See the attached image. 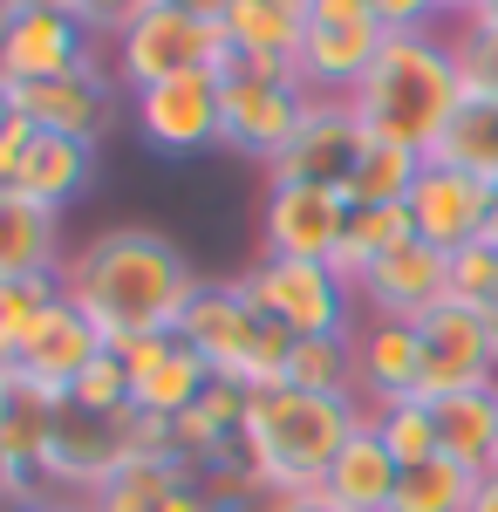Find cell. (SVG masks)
<instances>
[{
  "label": "cell",
  "instance_id": "cb8c5ba5",
  "mask_svg": "<svg viewBox=\"0 0 498 512\" xmlns=\"http://www.w3.org/2000/svg\"><path fill=\"white\" fill-rule=\"evenodd\" d=\"M89 178H96V151H89V144L35 130V151H28L21 178H14L7 192L35 198V205H48V212H62V205H76V198L89 192Z\"/></svg>",
  "mask_w": 498,
  "mask_h": 512
},
{
  "label": "cell",
  "instance_id": "f5cc1de1",
  "mask_svg": "<svg viewBox=\"0 0 498 512\" xmlns=\"http://www.w3.org/2000/svg\"><path fill=\"white\" fill-rule=\"evenodd\" d=\"M485 328H492V349H498V308H485Z\"/></svg>",
  "mask_w": 498,
  "mask_h": 512
},
{
  "label": "cell",
  "instance_id": "4dcf8cb0",
  "mask_svg": "<svg viewBox=\"0 0 498 512\" xmlns=\"http://www.w3.org/2000/svg\"><path fill=\"white\" fill-rule=\"evenodd\" d=\"M417 171H423L417 151L369 137V151H362L355 178H348V205H403V198H410V185H417Z\"/></svg>",
  "mask_w": 498,
  "mask_h": 512
},
{
  "label": "cell",
  "instance_id": "484cf974",
  "mask_svg": "<svg viewBox=\"0 0 498 512\" xmlns=\"http://www.w3.org/2000/svg\"><path fill=\"white\" fill-rule=\"evenodd\" d=\"M192 465L185 458H130L116 478H103L82 506L89 512H164V499L178 492V485H192Z\"/></svg>",
  "mask_w": 498,
  "mask_h": 512
},
{
  "label": "cell",
  "instance_id": "e575fe53",
  "mask_svg": "<svg viewBox=\"0 0 498 512\" xmlns=\"http://www.w3.org/2000/svg\"><path fill=\"white\" fill-rule=\"evenodd\" d=\"M451 301L464 308H498V246L492 239H471L451 253Z\"/></svg>",
  "mask_w": 498,
  "mask_h": 512
},
{
  "label": "cell",
  "instance_id": "4fadbf2b",
  "mask_svg": "<svg viewBox=\"0 0 498 512\" xmlns=\"http://www.w3.org/2000/svg\"><path fill=\"white\" fill-rule=\"evenodd\" d=\"M116 355H123V376H130V410L164 417V424H178L212 383L205 355L185 349L178 335H137V342H116Z\"/></svg>",
  "mask_w": 498,
  "mask_h": 512
},
{
  "label": "cell",
  "instance_id": "60d3db41",
  "mask_svg": "<svg viewBox=\"0 0 498 512\" xmlns=\"http://www.w3.org/2000/svg\"><path fill=\"white\" fill-rule=\"evenodd\" d=\"M307 21H376V0H314Z\"/></svg>",
  "mask_w": 498,
  "mask_h": 512
},
{
  "label": "cell",
  "instance_id": "7bdbcfd3",
  "mask_svg": "<svg viewBox=\"0 0 498 512\" xmlns=\"http://www.w3.org/2000/svg\"><path fill=\"white\" fill-rule=\"evenodd\" d=\"M14 512H89L82 499H62V492H41V499H28V506H14Z\"/></svg>",
  "mask_w": 498,
  "mask_h": 512
},
{
  "label": "cell",
  "instance_id": "603a6c76",
  "mask_svg": "<svg viewBox=\"0 0 498 512\" xmlns=\"http://www.w3.org/2000/svg\"><path fill=\"white\" fill-rule=\"evenodd\" d=\"M430 417H437V451H444V458H458L471 472H492L498 465V383L437 396Z\"/></svg>",
  "mask_w": 498,
  "mask_h": 512
},
{
  "label": "cell",
  "instance_id": "f6af8a7d",
  "mask_svg": "<svg viewBox=\"0 0 498 512\" xmlns=\"http://www.w3.org/2000/svg\"><path fill=\"white\" fill-rule=\"evenodd\" d=\"M28 7H62V14H76V0H0V14H28Z\"/></svg>",
  "mask_w": 498,
  "mask_h": 512
},
{
  "label": "cell",
  "instance_id": "ffe728a7",
  "mask_svg": "<svg viewBox=\"0 0 498 512\" xmlns=\"http://www.w3.org/2000/svg\"><path fill=\"white\" fill-rule=\"evenodd\" d=\"M219 35H226V55H232V62L301 76L307 14H294V7H273V0H226V7H219Z\"/></svg>",
  "mask_w": 498,
  "mask_h": 512
},
{
  "label": "cell",
  "instance_id": "816d5d0a",
  "mask_svg": "<svg viewBox=\"0 0 498 512\" xmlns=\"http://www.w3.org/2000/svg\"><path fill=\"white\" fill-rule=\"evenodd\" d=\"M7 390H14V369H0V410H7Z\"/></svg>",
  "mask_w": 498,
  "mask_h": 512
},
{
  "label": "cell",
  "instance_id": "b9f144b4",
  "mask_svg": "<svg viewBox=\"0 0 498 512\" xmlns=\"http://www.w3.org/2000/svg\"><path fill=\"white\" fill-rule=\"evenodd\" d=\"M267 512H342L328 492H280V499H267Z\"/></svg>",
  "mask_w": 498,
  "mask_h": 512
},
{
  "label": "cell",
  "instance_id": "9c48e42d",
  "mask_svg": "<svg viewBox=\"0 0 498 512\" xmlns=\"http://www.w3.org/2000/svg\"><path fill=\"white\" fill-rule=\"evenodd\" d=\"M362 151H369L362 117H355L348 103H321V96H314L301 130H294V144L267 164V185H328V192H348Z\"/></svg>",
  "mask_w": 498,
  "mask_h": 512
},
{
  "label": "cell",
  "instance_id": "e0dca14e",
  "mask_svg": "<svg viewBox=\"0 0 498 512\" xmlns=\"http://www.w3.org/2000/svg\"><path fill=\"white\" fill-rule=\"evenodd\" d=\"M362 315H383V321H423L437 301H451V253L423 246V239H403L389 260H376L362 287H355Z\"/></svg>",
  "mask_w": 498,
  "mask_h": 512
},
{
  "label": "cell",
  "instance_id": "f1b7e54d",
  "mask_svg": "<svg viewBox=\"0 0 498 512\" xmlns=\"http://www.w3.org/2000/svg\"><path fill=\"white\" fill-rule=\"evenodd\" d=\"M478 478H485V472H471V465H458V458H444V451H437V458H423V465L403 472L389 512H471Z\"/></svg>",
  "mask_w": 498,
  "mask_h": 512
},
{
  "label": "cell",
  "instance_id": "d590c367",
  "mask_svg": "<svg viewBox=\"0 0 498 512\" xmlns=\"http://www.w3.org/2000/svg\"><path fill=\"white\" fill-rule=\"evenodd\" d=\"M151 7H157V0H76V21H82V35H89V41H110V48H116V41L130 35Z\"/></svg>",
  "mask_w": 498,
  "mask_h": 512
},
{
  "label": "cell",
  "instance_id": "5bb4252c",
  "mask_svg": "<svg viewBox=\"0 0 498 512\" xmlns=\"http://www.w3.org/2000/svg\"><path fill=\"white\" fill-rule=\"evenodd\" d=\"M103 355H110L103 328H96V321H89L76 301L62 294V301H55V308L35 321V335L21 342V355H14V376H21V383H35V390H48V396H69L82 376L103 362Z\"/></svg>",
  "mask_w": 498,
  "mask_h": 512
},
{
  "label": "cell",
  "instance_id": "5b68a950",
  "mask_svg": "<svg viewBox=\"0 0 498 512\" xmlns=\"http://www.w3.org/2000/svg\"><path fill=\"white\" fill-rule=\"evenodd\" d=\"M110 69L130 96L151 89V82H171V76H219L226 69V35H219L212 14H198L192 0H157L151 14L110 48Z\"/></svg>",
  "mask_w": 498,
  "mask_h": 512
},
{
  "label": "cell",
  "instance_id": "d6a6232c",
  "mask_svg": "<svg viewBox=\"0 0 498 512\" xmlns=\"http://www.w3.org/2000/svg\"><path fill=\"white\" fill-rule=\"evenodd\" d=\"M55 301H62V274H48V280H14V287H0V369H14L21 342L35 335V321L48 315Z\"/></svg>",
  "mask_w": 498,
  "mask_h": 512
},
{
  "label": "cell",
  "instance_id": "f35d334b",
  "mask_svg": "<svg viewBox=\"0 0 498 512\" xmlns=\"http://www.w3.org/2000/svg\"><path fill=\"white\" fill-rule=\"evenodd\" d=\"M28 151H35V123H28V117H14L7 130H0V192H7V185L21 178Z\"/></svg>",
  "mask_w": 498,
  "mask_h": 512
},
{
  "label": "cell",
  "instance_id": "8fae6325",
  "mask_svg": "<svg viewBox=\"0 0 498 512\" xmlns=\"http://www.w3.org/2000/svg\"><path fill=\"white\" fill-rule=\"evenodd\" d=\"M96 62V41L82 35L76 14L62 7H28V14H0V82L28 89V82L76 76Z\"/></svg>",
  "mask_w": 498,
  "mask_h": 512
},
{
  "label": "cell",
  "instance_id": "8992f818",
  "mask_svg": "<svg viewBox=\"0 0 498 512\" xmlns=\"http://www.w3.org/2000/svg\"><path fill=\"white\" fill-rule=\"evenodd\" d=\"M232 287H239L273 328H287L294 342H301V335H348V328L362 321L355 287H348L328 260H273V253H260Z\"/></svg>",
  "mask_w": 498,
  "mask_h": 512
},
{
  "label": "cell",
  "instance_id": "83f0119b",
  "mask_svg": "<svg viewBox=\"0 0 498 512\" xmlns=\"http://www.w3.org/2000/svg\"><path fill=\"white\" fill-rule=\"evenodd\" d=\"M55 417H62V396H48V390H35V383H21V376H14L7 410H0V444H7V458H14L21 472L41 478L48 444H55Z\"/></svg>",
  "mask_w": 498,
  "mask_h": 512
},
{
  "label": "cell",
  "instance_id": "11a10c76",
  "mask_svg": "<svg viewBox=\"0 0 498 512\" xmlns=\"http://www.w3.org/2000/svg\"><path fill=\"white\" fill-rule=\"evenodd\" d=\"M492 472H498V465H492Z\"/></svg>",
  "mask_w": 498,
  "mask_h": 512
},
{
  "label": "cell",
  "instance_id": "ba28073f",
  "mask_svg": "<svg viewBox=\"0 0 498 512\" xmlns=\"http://www.w3.org/2000/svg\"><path fill=\"white\" fill-rule=\"evenodd\" d=\"M417 342H423V403L498 383V349H492V328H485V308L437 301L417 321Z\"/></svg>",
  "mask_w": 498,
  "mask_h": 512
},
{
  "label": "cell",
  "instance_id": "681fc988",
  "mask_svg": "<svg viewBox=\"0 0 498 512\" xmlns=\"http://www.w3.org/2000/svg\"><path fill=\"white\" fill-rule=\"evenodd\" d=\"M471 21H485V28H498V0H485V7H478Z\"/></svg>",
  "mask_w": 498,
  "mask_h": 512
},
{
  "label": "cell",
  "instance_id": "3957f363",
  "mask_svg": "<svg viewBox=\"0 0 498 512\" xmlns=\"http://www.w3.org/2000/svg\"><path fill=\"white\" fill-rule=\"evenodd\" d=\"M369 424V403L362 396H314V390H253L246 396V431L239 451L246 465L260 472L273 499L280 492H321L328 465L348 451V437Z\"/></svg>",
  "mask_w": 498,
  "mask_h": 512
},
{
  "label": "cell",
  "instance_id": "8d00e7d4",
  "mask_svg": "<svg viewBox=\"0 0 498 512\" xmlns=\"http://www.w3.org/2000/svg\"><path fill=\"white\" fill-rule=\"evenodd\" d=\"M69 403H82V410H130V376H123V355H103L89 376H82L76 390H69Z\"/></svg>",
  "mask_w": 498,
  "mask_h": 512
},
{
  "label": "cell",
  "instance_id": "2e32d148",
  "mask_svg": "<svg viewBox=\"0 0 498 512\" xmlns=\"http://www.w3.org/2000/svg\"><path fill=\"white\" fill-rule=\"evenodd\" d=\"M14 110L48 130V137H76V144H103L116 130V82L103 76V62H89L76 76H55V82H28L14 89Z\"/></svg>",
  "mask_w": 498,
  "mask_h": 512
},
{
  "label": "cell",
  "instance_id": "db71d44e",
  "mask_svg": "<svg viewBox=\"0 0 498 512\" xmlns=\"http://www.w3.org/2000/svg\"><path fill=\"white\" fill-rule=\"evenodd\" d=\"M273 7H294V14H307V7H314V0H273Z\"/></svg>",
  "mask_w": 498,
  "mask_h": 512
},
{
  "label": "cell",
  "instance_id": "7dc6e473",
  "mask_svg": "<svg viewBox=\"0 0 498 512\" xmlns=\"http://www.w3.org/2000/svg\"><path fill=\"white\" fill-rule=\"evenodd\" d=\"M14 117H21V110H14V82H0V130H7Z\"/></svg>",
  "mask_w": 498,
  "mask_h": 512
},
{
  "label": "cell",
  "instance_id": "f907efd6",
  "mask_svg": "<svg viewBox=\"0 0 498 512\" xmlns=\"http://www.w3.org/2000/svg\"><path fill=\"white\" fill-rule=\"evenodd\" d=\"M485 239L498 246V185H492V219H485Z\"/></svg>",
  "mask_w": 498,
  "mask_h": 512
},
{
  "label": "cell",
  "instance_id": "9a60e30c",
  "mask_svg": "<svg viewBox=\"0 0 498 512\" xmlns=\"http://www.w3.org/2000/svg\"><path fill=\"white\" fill-rule=\"evenodd\" d=\"M410 226H417L423 246L437 253H458L471 239H485V219H492V185L471 178V171H451V164H430L423 158L417 185H410Z\"/></svg>",
  "mask_w": 498,
  "mask_h": 512
},
{
  "label": "cell",
  "instance_id": "7a4b0ae2",
  "mask_svg": "<svg viewBox=\"0 0 498 512\" xmlns=\"http://www.w3.org/2000/svg\"><path fill=\"white\" fill-rule=\"evenodd\" d=\"M464 103V76L451 55V28H417V35H389L376 69L362 76V89L348 96V110L362 117L369 137L403 144L430 158V144L444 137V123Z\"/></svg>",
  "mask_w": 498,
  "mask_h": 512
},
{
  "label": "cell",
  "instance_id": "74e56055",
  "mask_svg": "<svg viewBox=\"0 0 498 512\" xmlns=\"http://www.w3.org/2000/svg\"><path fill=\"white\" fill-rule=\"evenodd\" d=\"M376 21L389 35H417V28H444V0H376Z\"/></svg>",
  "mask_w": 498,
  "mask_h": 512
},
{
  "label": "cell",
  "instance_id": "30bf717a",
  "mask_svg": "<svg viewBox=\"0 0 498 512\" xmlns=\"http://www.w3.org/2000/svg\"><path fill=\"white\" fill-rule=\"evenodd\" d=\"M130 117H137V137L164 151V158H198L212 144H226L219 130V76H171L151 82L130 96Z\"/></svg>",
  "mask_w": 498,
  "mask_h": 512
},
{
  "label": "cell",
  "instance_id": "7402d4cb",
  "mask_svg": "<svg viewBox=\"0 0 498 512\" xmlns=\"http://www.w3.org/2000/svg\"><path fill=\"white\" fill-rule=\"evenodd\" d=\"M396 485H403V465L389 458V444L376 437V424H362V431L348 437V451L328 465V478H321V492L342 512H389Z\"/></svg>",
  "mask_w": 498,
  "mask_h": 512
},
{
  "label": "cell",
  "instance_id": "c3c4849f",
  "mask_svg": "<svg viewBox=\"0 0 498 512\" xmlns=\"http://www.w3.org/2000/svg\"><path fill=\"white\" fill-rule=\"evenodd\" d=\"M212 512H267V499H226V506H212Z\"/></svg>",
  "mask_w": 498,
  "mask_h": 512
},
{
  "label": "cell",
  "instance_id": "bcb514c9",
  "mask_svg": "<svg viewBox=\"0 0 498 512\" xmlns=\"http://www.w3.org/2000/svg\"><path fill=\"white\" fill-rule=\"evenodd\" d=\"M478 7H485V0H444V21H451V28H458V21H471V14H478Z\"/></svg>",
  "mask_w": 498,
  "mask_h": 512
},
{
  "label": "cell",
  "instance_id": "ee69618b",
  "mask_svg": "<svg viewBox=\"0 0 498 512\" xmlns=\"http://www.w3.org/2000/svg\"><path fill=\"white\" fill-rule=\"evenodd\" d=\"M471 512H498V472L478 478V499H471Z\"/></svg>",
  "mask_w": 498,
  "mask_h": 512
},
{
  "label": "cell",
  "instance_id": "7c38bea8",
  "mask_svg": "<svg viewBox=\"0 0 498 512\" xmlns=\"http://www.w3.org/2000/svg\"><path fill=\"white\" fill-rule=\"evenodd\" d=\"M348 226V192L328 185H267L260 198V253L273 260H328Z\"/></svg>",
  "mask_w": 498,
  "mask_h": 512
},
{
  "label": "cell",
  "instance_id": "d6986e66",
  "mask_svg": "<svg viewBox=\"0 0 498 512\" xmlns=\"http://www.w3.org/2000/svg\"><path fill=\"white\" fill-rule=\"evenodd\" d=\"M355 396H362L369 410L403 403V396H423L417 321H383V315L355 321Z\"/></svg>",
  "mask_w": 498,
  "mask_h": 512
},
{
  "label": "cell",
  "instance_id": "836d02e7",
  "mask_svg": "<svg viewBox=\"0 0 498 512\" xmlns=\"http://www.w3.org/2000/svg\"><path fill=\"white\" fill-rule=\"evenodd\" d=\"M451 55H458L464 96L498 103V28H485V21H458V28H451Z\"/></svg>",
  "mask_w": 498,
  "mask_h": 512
},
{
  "label": "cell",
  "instance_id": "44dd1931",
  "mask_svg": "<svg viewBox=\"0 0 498 512\" xmlns=\"http://www.w3.org/2000/svg\"><path fill=\"white\" fill-rule=\"evenodd\" d=\"M55 267H62V212L21 192H0V287L48 280Z\"/></svg>",
  "mask_w": 498,
  "mask_h": 512
},
{
  "label": "cell",
  "instance_id": "ab89813d",
  "mask_svg": "<svg viewBox=\"0 0 498 512\" xmlns=\"http://www.w3.org/2000/svg\"><path fill=\"white\" fill-rule=\"evenodd\" d=\"M28 499H41V478H35V472H21V465L7 458V444H0V512L28 506Z\"/></svg>",
  "mask_w": 498,
  "mask_h": 512
},
{
  "label": "cell",
  "instance_id": "ac0fdd59",
  "mask_svg": "<svg viewBox=\"0 0 498 512\" xmlns=\"http://www.w3.org/2000/svg\"><path fill=\"white\" fill-rule=\"evenodd\" d=\"M389 28L383 21H307L301 41V89L321 96V103H348L362 76L376 69Z\"/></svg>",
  "mask_w": 498,
  "mask_h": 512
},
{
  "label": "cell",
  "instance_id": "d4e9b609",
  "mask_svg": "<svg viewBox=\"0 0 498 512\" xmlns=\"http://www.w3.org/2000/svg\"><path fill=\"white\" fill-rule=\"evenodd\" d=\"M403 239H417L410 205H348V226H342V239H335V253H328V267H335L348 287H362V274H369L376 260H389Z\"/></svg>",
  "mask_w": 498,
  "mask_h": 512
},
{
  "label": "cell",
  "instance_id": "52a82bcc",
  "mask_svg": "<svg viewBox=\"0 0 498 512\" xmlns=\"http://www.w3.org/2000/svg\"><path fill=\"white\" fill-rule=\"evenodd\" d=\"M307 103L314 96L287 69H253V62H232V55H226V69H219V130H226V151L253 158L260 171L294 144Z\"/></svg>",
  "mask_w": 498,
  "mask_h": 512
},
{
  "label": "cell",
  "instance_id": "1f68e13d",
  "mask_svg": "<svg viewBox=\"0 0 498 512\" xmlns=\"http://www.w3.org/2000/svg\"><path fill=\"white\" fill-rule=\"evenodd\" d=\"M369 424L376 437L389 444V458L410 472L423 458H437V417H430V403L423 396H403V403H383V410H369Z\"/></svg>",
  "mask_w": 498,
  "mask_h": 512
},
{
  "label": "cell",
  "instance_id": "4316f807",
  "mask_svg": "<svg viewBox=\"0 0 498 512\" xmlns=\"http://www.w3.org/2000/svg\"><path fill=\"white\" fill-rule=\"evenodd\" d=\"M430 164H451V171H471V178L498 185V103L464 96L458 117L444 123V137L430 144Z\"/></svg>",
  "mask_w": 498,
  "mask_h": 512
},
{
  "label": "cell",
  "instance_id": "277c9868",
  "mask_svg": "<svg viewBox=\"0 0 498 512\" xmlns=\"http://www.w3.org/2000/svg\"><path fill=\"white\" fill-rule=\"evenodd\" d=\"M178 342L205 355V369L219 383H239V390H280L287 383V349L294 335L273 328L232 280H205L192 294V308L178 321Z\"/></svg>",
  "mask_w": 498,
  "mask_h": 512
},
{
  "label": "cell",
  "instance_id": "6da1fadb",
  "mask_svg": "<svg viewBox=\"0 0 498 512\" xmlns=\"http://www.w3.org/2000/svg\"><path fill=\"white\" fill-rule=\"evenodd\" d=\"M198 287L205 274L192 267V253L157 226H110L62 267V294L103 328L110 349L137 335H178Z\"/></svg>",
  "mask_w": 498,
  "mask_h": 512
},
{
  "label": "cell",
  "instance_id": "f546056e",
  "mask_svg": "<svg viewBox=\"0 0 498 512\" xmlns=\"http://www.w3.org/2000/svg\"><path fill=\"white\" fill-rule=\"evenodd\" d=\"M287 383L314 396H355V328L348 335H301L287 349Z\"/></svg>",
  "mask_w": 498,
  "mask_h": 512
}]
</instances>
